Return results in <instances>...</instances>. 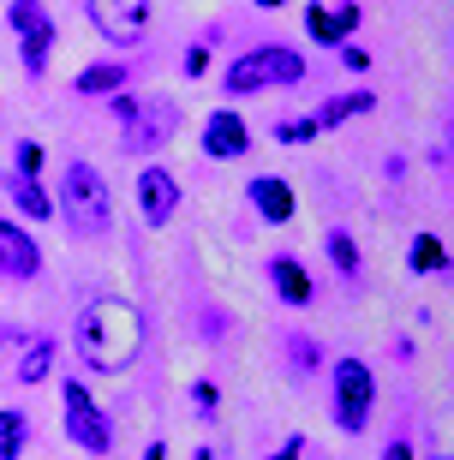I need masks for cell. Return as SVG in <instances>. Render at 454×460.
Instances as JSON below:
<instances>
[{"mask_svg": "<svg viewBox=\"0 0 454 460\" xmlns=\"http://www.w3.org/2000/svg\"><path fill=\"white\" fill-rule=\"evenodd\" d=\"M144 347V317L126 299H90L78 317V353L90 371H126Z\"/></svg>", "mask_w": 454, "mask_h": 460, "instance_id": "6da1fadb", "label": "cell"}, {"mask_svg": "<svg viewBox=\"0 0 454 460\" xmlns=\"http://www.w3.org/2000/svg\"><path fill=\"white\" fill-rule=\"evenodd\" d=\"M60 216H67V227L78 239H96L114 227V191H108V180L90 162H72L60 173Z\"/></svg>", "mask_w": 454, "mask_h": 460, "instance_id": "7a4b0ae2", "label": "cell"}, {"mask_svg": "<svg viewBox=\"0 0 454 460\" xmlns=\"http://www.w3.org/2000/svg\"><path fill=\"white\" fill-rule=\"evenodd\" d=\"M275 84H305V60L293 49H252L227 66V90H234V96L275 90Z\"/></svg>", "mask_w": 454, "mask_h": 460, "instance_id": "3957f363", "label": "cell"}, {"mask_svg": "<svg viewBox=\"0 0 454 460\" xmlns=\"http://www.w3.org/2000/svg\"><path fill=\"white\" fill-rule=\"evenodd\" d=\"M6 24H13L18 49H24V72H49V49H54V18L42 0H13L6 6Z\"/></svg>", "mask_w": 454, "mask_h": 460, "instance_id": "277c9868", "label": "cell"}, {"mask_svg": "<svg viewBox=\"0 0 454 460\" xmlns=\"http://www.w3.org/2000/svg\"><path fill=\"white\" fill-rule=\"evenodd\" d=\"M60 401H67V437H72V443L90 448V455H108V448H114V425H108V412L90 401L85 383H67Z\"/></svg>", "mask_w": 454, "mask_h": 460, "instance_id": "5b68a950", "label": "cell"}, {"mask_svg": "<svg viewBox=\"0 0 454 460\" xmlns=\"http://www.w3.org/2000/svg\"><path fill=\"white\" fill-rule=\"evenodd\" d=\"M370 401H377L370 365H359V358H341V365H335V425H341V430H365V425H370Z\"/></svg>", "mask_w": 454, "mask_h": 460, "instance_id": "8992f818", "label": "cell"}, {"mask_svg": "<svg viewBox=\"0 0 454 460\" xmlns=\"http://www.w3.org/2000/svg\"><path fill=\"white\" fill-rule=\"evenodd\" d=\"M90 24H96L108 42L132 49L144 24H150V0H90Z\"/></svg>", "mask_w": 454, "mask_h": 460, "instance_id": "52a82bcc", "label": "cell"}, {"mask_svg": "<svg viewBox=\"0 0 454 460\" xmlns=\"http://www.w3.org/2000/svg\"><path fill=\"white\" fill-rule=\"evenodd\" d=\"M245 150H252V126H245L239 114H227V108H221V114L203 119V155L234 162V155H245Z\"/></svg>", "mask_w": 454, "mask_h": 460, "instance_id": "ba28073f", "label": "cell"}, {"mask_svg": "<svg viewBox=\"0 0 454 460\" xmlns=\"http://www.w3.org/2000/svg\"><path fill=\"white\" fill-rule=\"evenodd\" d=\"M138 209H144V222H174V209H180V186H174L168 168H144L138 173Z\"/></svg>", "mask_w": 454, "mask_h": 460, "instance_id": "9c48e42d", "label": "cell"}, {"mask_svg": "<svg viewBox=\"0 0 454 460\" xmlns=\"http://www.w3.org/2000/svg\"><path fill=\"white\" fill-rule=\"evenodd\" d=\"M42 270V252H36V239L24 234L18 222L0 216V275H13V281H31Z\"/></svg>", "mask_w": 454, "mask_h": 460, "instance_id": "30bf717a", "label": "cell"}, {"mask_svg": "<svg viewBox=\"0 0 454 460\" xmlns=\"http://www.w3.org/2000/svg\"><path fill=\"white\" fill-rule=\"evenodd\" d=\"M252 209H257L270 227L293 222V191H287V180H275V173H257V180H252Z\"/></svg>", "mask_w": 454, "mask_h": 460, "instance_id": "8fae6325", "label": "cell"}, {"mask_svg": "<svg viewBox=\"0 0 454 460\" xmlns=\"http://www.w3.org/2000/svg\"><path fill=\"white\" fill-rule=\"evenodd\" d=\"M270 281H275V293H281L287 305H311V275H305L299 257H275V263H270Z\"/></svg>", "mask_w": 454, "mask_h": 460, "instance_id": "7c38bea8", "label": "cell"}, {"mask_svg": "<svg viewBox=\"0 0 454 460\" xmlns=\"http://www.w3.org/2000/svg\"><path fill=\"white\" fill-rule=\"evenodd\" d=\"M305 24H311V36H317V42H335V49H347V31L359 24V13H353V6H341V13H323V6H311V13H305Z\"/></svg>", "mask_w": 454, "mask_h": 460, "instance_id": "4fadbf2b", "label": "cell"}, {"mask_svg": "<svg viewBox=\"0 0 454 460\" xmlns=\"http://www.w3.org/2000/svg\"><path fill=\"white\" fill-rule=\"evenodd\" d=\"M13 204L24 209V216H36V222H42V216H54V204L36 191V173H13Z\"/></svg>", "mask_w": 454, "mask_h": 460, "instance_id": "5bb4252c", "label": "cell"}, {"mask_svg": "<svg viewBox=\"0 0 454 460\" xmlns=\"http://www.w3.org/2000/svg\"><path fill=\"white\" fill-rule=\"evenodd\" d=\"M442 270H449V252H442V239L419 234V239H413V275H442Z\"/></svg>", "mask_w": 454, "mask_h": 460, "instance_id": "9a60e30c", "label": "cell"}, {"mask_svg": "<svg viewBox=\"0 0 454 460\" xmlns=\"http://www.w3.org/2000/svg\"><path fill=\"white\" fill-rule=\"evenodd\" d=\"M120 84H126V72H120V66H85V72H78V90H85V96H114Z\"/></svg>", "mask_w": 454, "mask_h": 460, "instance_id": "2e32d148", "label": "cell"}, {"mask_svg": "<svg viewBox=\"0 0 454 460\" xmlns=\"http://www.w3.org/2000/svg\"><path fill=\"white\" fill-rule=\"evenodd\" d=\"M365 108H370L365 90H359V96H335V102L317 114V132H323V126H341V119H353V114H365Z\"/></svg>", "mask_w": 454, "mask_h": 460, "instance_id": "e0dca14e", "label": "cell"}, {"mask_svg": "<svg viewBox=\"0 0 454 460\" xmlns=\"http://www.w3.org/2000/svg\"><path fill=\"white\" fill-rule=\"evenodd\" d=\"M54 365V341H36L31 353H24V365H18V383H42Z\"/></svg>", "mask_w": 454, "mask_h": 460, "instance_id": "ac0fdd59", "label": "cell"}, {"mask_svg": "<svg viewBox=\"0 0 454 460\" xmlns=\"http://www.w3.org/2000/svg\"><path fill=\"white\" fill-rule=\"evenodd\" d=\"M24 448V412H0V460H18Z\"/></svg>", "mask_w": 454, "mask_h": 460, "instance_id": "d6986e66", "label": "cell"}, {"mask_svg": "<svg viewBox=\"0 0 454 460\" xmlns=\"http://www.w3.org/2000/svg\"><path fill=\"white\" fill-rule=\"evenodd\" d=\"M329 257H335V270H341V275H359V245L341 234V227L329 234Z\"/></svg>", "mask_w": 454, "mask_h": 460, "instance_id": "ffe728a7", "label": "cell"}, {"mask_svg": "<svg viewBox=\"0 0 454 460\" xmlns=\"http://www.w3.org/2000/svg\"><path fill=\"white\" fill-rule=\"evenodd\" d=\"M275 137H281V144H305V137H317V119H281Z\"/></svg>", "mask_w": 454, "mask_h": 460, "instance_id": "44dd1931", "label": "cell"}, {"mask_svg": "<svg viewBox=\"0 0 454 460\" xmlns=\"http://www.w3.org/2000/svg\"><path fill=\"white\" fill-rule=\"evenodd\" d=\"M293 358H299V371H317V347L305 341V335H299V341H293Z\"/></svg>", "mask_w": 454, "mask_h": 460, "instance_id": "7402d4cb", "label": "cell"}, {"mask_svg": "<svg viewBox=\"0 0 454 460\" xmlns=\"http://www.w3.org/2000/svg\"><path fill=\"white\" fill-rule=\"evenodd\" d=\"M299 455H305V437H287V443H281V448H275V455H270V460H299Z\"/></svg>", "mask_w": 454, "mask_h": 460, "instance_id": "603a6c76", "label": "cell"}, {"mask_svg": "<svg viewBox=\"0 0 454 460\" xmlns=\"http://www.w3.org/2000/svg\"><path fill=\"white\" fill-rule=\"evenodd\" d=\"M203 66H209V49H191V54H185V72H191V78H203Z\"/></svg>", "mask_w": 454, "mask_h": 460, "instance_id": "cb8c5ba5", "label": "cell"}, {"mask_svg": "<svg viewBox=\"0 0 454 460\" xmlns=\"http://www.w3.org/2000/svg\"><path fill=\"white\" fill-rule=\"evenodd\" d=\"M18 168L36 173V168H42V150H36V144H24V150H18Z\"/></svg>", "mask_w": 454, "mask_h": 460, "instance_id": "d4e9b609", "label": "cell"}, {"mask_svg": "<svg viewBox=\"0 0 454 460\" xmlns=\"http://www.w3.org/2000/svg\"><path fill=\"white\" fill-rule=\"evenodd\" d=\"M383 460H413V448H406V443H388V448H383Z\"/></svg>", "mask_w": 454, "mask_h": 460, "instance_id": "484cf974", "label": "cell"}, {"mask_svg": "<svg viewBox=\"0 0 454 460\" xmlns=\"http://www.w3.org/2000/svg\"><path fill=\"white\" fill-rule=\"evenodd\" d=\"M144 460H162V443H156V448H150V455H144Z\"/></svg>", "mask_w": 454, "mask_h": 460, "instance_id": "4316f807", "label": "cell"}, {"mask_svg": "<svg viewBox=\"0 0 454 460\" xmlns=\"http://www.w3.org/2000/svg\"><path fill=\"white\" fill-rule=\"evenodd\" d=\"M198 460H221V455H203V448H198Z\"/></svg>", "mask_w": 454, "mask_h": 460, "instance_id": "83f0119b", "label": "cell"}, {"mask_svg": "<svg viewBox=\"0 0 454 460\" xmlns=\"http://www.w3.org/2000/svg\"><path fill=\"white\" fill-rule=\"evenodd\" d=\"M263 6H281V0H263Z\"/></svg>", "mask_w": 454, "mask_h": 460, "instance_id": "f1b7e54d", "label": "cell"}, {"mask_svg": "<svg viewBox=\"0 0 454 460\" xmlns=\"http://www.w3.org/2000/svg\"><path fill=\"white\" fill-rule=\"evenodd\" d=\"M0 341H6V329H0Z\"/></svg>", "mask_w": 454, "mask_h": 460, "instance_id": "f546056e", "label": "cell"}]
</instances>
